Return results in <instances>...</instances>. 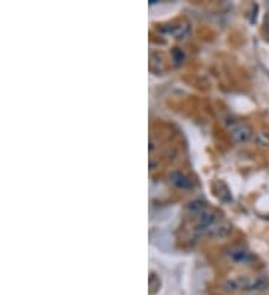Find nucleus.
Here are the masks:
<instances>
[{
	"mask_svg": "<svg viewBox=\"0 0 269 295\" xmlns=\"http://www.w3.org/2000/svg\"><path fill=\"white\" fill-rule=\"evenodd\" d=\"M226 127H228L231 139L235 143H245L254 136V131L248 124H245L242 121H238V120H228Z\"/></svg>",
	"mask_w": 269,
	"mask_h": 295,
	"instance_id": "nucleus-1",
	"label": "nucleus"
},
{
	"mask_svg": "<svg viewBox=\"0 0 269 295\" xmlns=\"http://www.w3.org/2000/svg\"><path fill=\"white\" fill-rule=\"evenodd\" d=\"M212 193H214V196L217 197L220 201H223V203L232 201L231 190H229V187H228L223 181H215V182L212 184Z\"/></svg>",
	"mask_w": 269,
	"mask_h": 295,
	"instance_id": "nucleus-5",
	"label": "nucleus"
},
{
	"mask_svg": "<svg viewBox=\"0 0 269 295\" xmlns=\"http://www.w3.org/2000/svg\"><path fill=\"white\" fill-rule=\"evenodd\" d=\"M263 33H265V39L269 40V14L265 17V30H263Z\"/></svg>",
	"mask_w": 269,
	"mask_h": 295,
	"instance_id": "nucleus-8",
	"label": "nucleus"
},
{
	"mask_svg": "<svg viewBox=\"0 0 269 295\" xmlns=\"http://www.w3.org/2000/svg\"><path fill=\"white\" fill-rule=\"evenodd\" d=\"M169 181L172 185H175L180 190H192L193 188V181L181 170H173L169 173Z\"/></svg>",
	"mask_w": 269,
	"mask_h": 295,
	"instance_id": "nucleus-3",
	"label": "nucleus"
},
{
	"mask_svg": "<svg viewBox=\"0 0 269 295\" xmlns=\"http://www.w3.org/2000/svg\"><path fill=\"white\" fill-rule=\"evenodd\" d=\"M242 295H263L262 292H245V294Z\"/></svg>",
	"mask_w": 269,
	"mask_h": 295,
	"instance_id": "nucleus-9",
	"label": "nucleus"
},
{
	"mask_svg": "<svg viewBox=\"0 0 269 295\" xmlns=\"http://www.w3.org/2000/svg\"><path fill=\"white\" fill-rule=\"evenodd\" d=\"M256 143L262 148H269V131H259L254 136Z\"/></svg>",
	"mask_w": 269,
	"mask_h": 295,
	"instance_id": "nucleus-6",
	"label": "nucleus"
},
{
	"mask_svg": "<svg viewBox=\"0 0 269 295\" xmlns=\"http://www.w3.org/2000/svg\"><path fill=\"white\" fill-rule=\"evenodd\" d=\"M159 32L165 34H172L176 39H184L186 36L190 34V26L187 23H178V24H163L159 27Z\"/></svg>",
	"mask_w": 269,
	"mask_h": 295,
	"instance_id": "nucleus-2",
	"label": "nucleus"
},
{
	"mask_svg": "<svg viewBox=\"0 0 269 295\" xmlns=\"http://www.w3.org/2000/svg\"><path fill=\"white\" fill-rule=\"evenodd\" d=\"M228 257L234 262H238V264H251V262L256 260L247 249H244L241 246L231 248L229 252H228Z\"/></svg>",
	"mask_w": 269,
	"mask_h": 295,
	"instance_id": "nucleus-4",
	"label": "nucleus"
},
{
	"mask_svg": "<svg viewBox=\"0 0 269 295\" xmlns=\"http://www.w3.org/2000/svg\"><path fill=\"white\" fill-rule=\"evenodd\" d=\"M172 58H173V62H175L176 65H180V63L184 60V52H183V49H180V48L172 49Z\"/></svg>",
	"mask_w": 269,
	"mask_h": 295,
	"instance_id": "nucleus-7",
	"label": "nucleus"
}]
</instances>
